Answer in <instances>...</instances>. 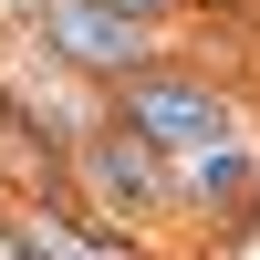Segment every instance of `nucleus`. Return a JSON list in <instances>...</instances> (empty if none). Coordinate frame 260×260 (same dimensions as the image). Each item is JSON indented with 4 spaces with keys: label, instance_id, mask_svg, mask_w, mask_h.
<instances>
[{
    "label": "nucleus",
    "instance_id": "nucleus-7",
    "mask_svg": "<svg viewBox=\"0 0 260 260\" xmlns=\"http://www.w3.org/2000/svg\"><path fill=\"white\" fill-rule=\"evenodd\" d=\"M104 11H125V21H156V31H177V42H187L198 0H104Z\"/></svg>",
    "mask_w": 260,
    "mask_h": 260
},
{
    "label": "nucleus",
    "instance_id": "nucleus-6",
    "mask_svg": "<svg viewBox=\"0 0 260 260\" xmlns=\"http://www.w3.org/2000/svg\"><path fill=\"white\" fill-rule=\"evenodd\" d=\"M0 104H11V115L31 125V136L73 146L83 125H94V104H104V94H94L83 73H62V62H52V52H42V42L11 21V31H0Z\"/></svg>",
    "mask_w": 260,
    "mask_h": 260
},
{
    "label": "nucleus",
    "instance_id": "nucleus-4",
    "mask_svg": "<svg viewBox=\"0 0 260 260\" xmlns=\"http://www.w3.org/2000/svg\"><path fill=\"white\" fill-rule=\"evenodd\" d=\"M167 177H177V219H198L219 250H250L260 240V136L250 125L219 136V146H198V156H177Z\"/></svg>",
    "mask_w": 260,
    "mask_h": 260
},
{
    "label": "nucleus",
    "instance_id": "nucleus-1",
    "mask_svg": "<svg viewBox=\"0 0 260 260\" xmlns=\"http://www.w3.org/2000/svg\"><path fill=\"white\" fill-rule=\"evenodd\" d=\"M104 115H115V125H136V136L156 146L167 167H177V156H198V146L240 136V125H250V94H240V83H229L208 52H187V42H177V52H156L146 73L104 83Z\"/></svg>",
    "mask_w": 260,
    "mask_h": 260
},
{
    "label": "nucleus",
    "instance_id": "nucleus-5",
    "mask_svg": "<svg viewBox=\"0 0 260 260\" xmlns=\"http://www.w3.org/2000/svg\"><path fill=\"white\" fill-rule=\"evenodd\" d=\"M0 250L11 260H146L125 229H104L73 187H21V198H0Z\"/></svg>",
    "mask_w": 260,
    "mask_h": 260
},
{
    "label": "nucleus",
    "instance_id": "nucleus-2",
    "mask_svg": "<svg viewBox=\"0 0 260 260\" xmlns=\"http://www.w3.org/2000/svg\"><path fill=\"white\" fill-rule=\"evenodd\" d=\"M62 187H73L104 229H125V240L177 229V177H167V156L136 136V125H115L104 104H94V125L62 146Z\"/></svg>",
    "mask_w": 260,
    "mask_h": 260
},
{
    "label": "nucleus",
    "instance_id": "nucleus-3",
    "mask_svg": "<svg viewBox=\"0 0 260 260\" xmlns=\"http://www.w3.org/2000/svg\"><path fill=\"white\" fill-rule=\"evenodd\" d=\"M21 31L42 42V52L62 62V73H83L104 94V83H125V73H146L156 52H177V31H156V21H125V11H104V0H21Z\"/></svg>",
    "mask_w": 260,
    "mask_h": 260
}]
</instances>
